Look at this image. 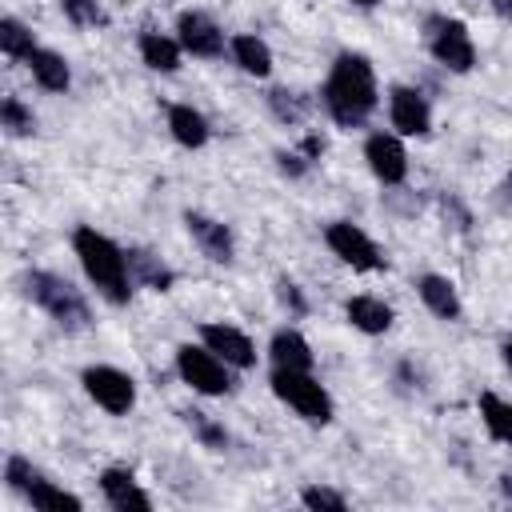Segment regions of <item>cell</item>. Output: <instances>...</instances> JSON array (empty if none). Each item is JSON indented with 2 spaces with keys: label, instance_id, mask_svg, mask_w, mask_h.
Here are the masks:
<instances>
[{
  "label": "cell",
  "instance_id": "obj_19",
  "mask_svg": "<svg viewBox=\"0 0 512 512\" xmlns=\"http://www.w3.org/2000/svg\"><path fill=\"white\" fill-rule=\"evenodd\" d=\"M168 132H172V140L184 144V148H204L208 136H212L204 112H196L192 104H172V108H168Z\"/></svg>",
  "mask_w": 512,
  "mask_h": 512
},
{
  "label": "cell",
  "instance_id": "obj_3",
  "mask_svg": "<svg viewBox=\"0 0 512 512\" xmlns=\"http://www.w3.org/2000/svg\"><path fill=\"white\" fill-rule=\"evenodd\" d=\"M20 284H24V296L36 308H44L64 332H84L92 324V308H88L84 292L72 280L56 276V272H44V268H28Z\"/></svg>",
  "mask_w": 512,
  "mask_h": 512
},
{
  "label": "cell",
  "instance_id": "obj_34",
  "mask_svg": "<svg viewBox=\"0 0 512 512\" xmlns=\"http://www.w3.org/2000/svg\"><path fill=\"white\" fill-rule=\"evenodd\" d=\"M300 152H304L308 160H320V152H324V140H320V136H304V140H300Z\"/></svg>",
  "mask_w": 512,
  "mask_h": 512
},
{
  "label": "cell",
  "instance_id": "obj_1",
  "mask_svg": "<svg viewBox=\"0 0 512 512\" xmlns=\"http://www.w3.org/2000/svg\"><path fill=\"white\" fill-rule=\"evenodd\" d=\"M320 100H324L328 116L340 128H360L376 112V104H380L372 60L360 56V52H340L332 60V68H328V80L320 88Z\"/></svg>",
  "mask_w": 512,
  "mask_h": 512
},
{
  "label": "cell",
  "instance_id": "obj_16",
  "mask_svg": "<svg viewBox=\"0 0 512 512\" xmlns=\"http://www.w3.org/2000/svg\"><path fill=\"white\" fill-rule=\"evenodd\" d=\"M268 356H272L276 368H296V372H312V364H316L312 344H308L296 328H280V332H272V340H268Z\"/></svg>",
  "mask_w": 512,
  "mask_h": 512
},
{
  "label": "cell",
  "instance_id": "obj_11",
  "mask_svg": "<svg viewBox=\"0 0 512 512\" xmlns=\"http://www.w3.org/2000/svg\"><path fill=\"white\" fill-rule=\"evenodd\" d=\"M388 120L400 136H428L432 128V108L424 100L420 88H408V84H396L388 92Z\"/></svg>",
  "mask_w": 512,
  "mask_h": 512
},
{
  "label": "cell",
  "instance_id": "obj_35",
  "mask_svg": "<svg viewBox=\"0 0 512 512\" xmlns=\"http://www.w3.org/2000/svg\"><path fill=\"white\" fill-rule=\"evenodd\" d=\"M500 352H504V364H508V372H512V336L500 344Z\"/></svg>",
  "mask_w": 512,
  "mask_h": 512
},
{
  "label": "cell",
  "instance_id": "obj_30",
  "mask_svg": "<svg viewBox=\"0 0 512 512\" xmlns=\"http://www.w3.org/2000/svg\"><path fill=\"white\" fill-rule=\"evenodd\" d=\"M300 500H304V508H320V512H344V508H348V500H344L340 492L324 488V484H308V488L300 492Z\"/></svg>",
  "mask_w": 512,
  "mask_h": 512
},
{
  "label": "cell",
  "instance_id": "obj_37",
  "mask_svg": "<svg viewBox=\"0 0 512 512\" xmlns=\"http://www.w3.org/2000/svg\"><path fill=\"white\" fill-rule=\"evenodd\" d=\"M352 4H360V8H376L380 0H352Z\"/></svg>",
  "mask_w": 512,
  "mask_h": 512
},
{
  "label": "cell",
  "instance_id": "obj_10",
  "mask_svg": "<svg viewBox=\"0 0 512 512\" xmlns=\"http://www.w3.org/2000/svg\"><path fill=\"white\" fill-rule=\"evenodd\" d=\"M176 40H180L184 52H192V56H200V60L224 56V32L216 28L212 16H204V12H196V8H188V12L176 16Z\"/></svg>",
  "mask_w": 512,
  "mask_h": 512
},
{
  "label": "cell",
  "instance_id": "obj_23",
  "mask_svg": "<svg viewBox=\"0 0 512 512\" xmlns=\"http://www.w3.org/2000/svg\"><path fill=\"white\" fill-rule=\"evenodd\" d=\"M480 420H484V428H488L492 440L512 444V404L508 400H500L496 392H484L480 396Z\"/></svg>",
  "mask_w": 512,
  "mask_h": 512
},
{
  "label": "cell",
  "instance_id": "obj_12",
  "mask_svg": "<svg viewBox=\"0 0 512 512\" xmlns=\"http://www.w3.org/2000/svg\"><path fill=\"white\" fill-rule=\"evenodd\" d=\"M184 228L188 236L196 240V248L212 260V264H232V252H236V240H232V228L224 220H212L204 212H184Z\"/></svg>",
  "mask_w": 512,
  "mask_h": 512
},
{
  "label": "cell",
  "instance_id": "obj_26",
  "mask_svg": "<svg viewBox=\"0 0 512 512\" xmlns=\"http://www.w3.org/2000/svg\"><path fill=\"white\" fill-rule=\"evenodd\" d=\"M0 124H4L8 136H32L36 132V116L20 96H4L0 100Z\"/></svg>",
  "mask_w": 512,
  "mask_h": 512
},
{
  "label": "cell",
  "instance_id": "obj_6",
  "mask_svg": "<svg viewBox=\"0 0 512 512\" xmlns=\"http://www.w3.org/2000/svg\"><path fill=\"white\" fill-rule=\"evenodd\" d=\"M424 40L428 52L448 68V72H472L476 64V44L468 36V28L452 16H428L424 20Z\"/></svg>",
  "mask_w": 512,
  "mask_h": 512
},
{
  "label": "cell",
  "instance_id": "obj_13",
  "mask_svg": "<svg viewBox=\"0 0 512 512\" xmlns=\"http://www.w3.org/2000/svg\"><path fill=\"white\" fill-rule=\"evenodd\" d=\"M200 340H204L228 368H252V364H256V344H252L240 328H232V324L208 320V324L200 328Z\"/></svg>",
  "mask_w": 512,
  "mask_h": 512
},
{
  "label": "cell",
  "instance_id": "obj_24",
  "mask_svg": "<svg viewBox=\"0 0 512 512\" xmlns=\"http://www.w3.org/2000/svg\"><path fill=\"white\" fill-rule=\"evenodd\" d=\"M24 500L32 504V508H72V512H80L84 508V500L76 496V492H64V488H56L52 480H44V476H36L32 480V488L24 492Z\"/></svg>",
  "mask_w": 512,
  "mask_h": 512
},
{
  "label": "cell",
  "instance_id": "obj_29",
  "mask_svg": "<svg viewBox=\"0 0 512 512\" xmlns=\"http://www.w3.org/2000/svg\"><path fill=\"white\" fill-rule=\"evenodd\" d=\"M60 8L76 28H104L108 24V12L100 8V0H60Z\"/></svg>",
  "mask_w": 512,
  "mask_h": 512
},
{
  "label": "cell",
  "instance_id": "obj_39",
  "mask_svg": "<svg viewBox=\"0 0 512 512\" xmlns=\"http://www.w3.org/2000/svg\"><path fill=\"white\" fill-rule=\"evenodd\" d=\"M496 4H500V8H504V12H512V0H496Z\"/></svg>",
  "mask_w": 512,
  "mask_h": 512
},
{
  "label": "cell",
  "instance_id": "obj_7",
  "mask_svg": "<svg viewBox=\"0 0 512 512\" xmlns=\"http://www.w3.org/2000/svg\"><path fill=\"white\" fill-rule=\"evenodd\" d=\"M324 240H328V248H332L348 268H356V272H380V268H388V260L380 256L376 240H372L360 224H352V220H332V224L324 228Z\"/></svg>",
  "mask_w": 512,
  "mask_h": 512
},
{
  "label": "cell",
  "instance_id": "obj_4",
  "mask_svg": "<svg viewBox=\"0 0 512 512\" xmlns=\"http://www.w3.org/2000/svg\"><path fill=\"white\" fill-rule=\"evenodd\" d=\"M272 392L308 424H328L332 420V396L328 388L312 376V372H296V368H276L272 372Z\"/></svg>",
  "mask_w": 512,
  "mask_h": 512
},
{
  "label": "cell",
  "instance_id": "obj_27",
  "mask_svg": "<svg viewBox=\"0 0 512 512\" xmlns=\"http://www.w3.org/2000/svg\"><path fill=\"white\" fill-rule=\"evenodd\" d=\"M180 416H184V424L192 428V436H196L204 448L220 452V448L228 444V432H224V424H216L208 412H200V408H188V412H180Z\"/></svg>",
  "mask_w": 512,
  "mask_h": 512
},
{
  "label": "cell",
  "instance_id": "obj_5",
  "mask_svg": "<svg viewBox=\"0 0 512 512\" xmlns=\"http://www.w3.org/2000/svg\"><path fill=\"white\" fill-rule=\"evenodd\" d=\"M176 372L180 380L200 392V396H228L232 392V376L228 364L208 348V344H180L176 348Z\"/></svg>",
  "mask_w": 512,
  "mask_h": 512
},
{
  "label": "cell",
  "instance_id": "obj_33",
  "mask_svg": "<svg viewBox=\"0 0 512 512\" xmlns=\"http://www.w3.org/2000/svg\"><path fill=\"white\" fill-rule=\"evenodd\" d=\"M308 164H312V160H308L304 152H276V168H280L288 180H300V176L308 172Z\"/></svg>",
  "mask_w": 512,
  "mask_h": 512
},
{
  "label": "cell",
  "instance_id": "obj_22",
  "mask_svg": "<svg viewBox=\"0 0 512 512\" xmlns=\"http://www.w3.org/2000/svg\"><path fill=\"white\" fill-rule=\"evenodd\" d=\"M228 48H232V60L240 64V72H248V76H268L272 72V52H268V44L260 36L240 32V36H232Z\"/></svg>",
  "mask_w": 512,
  "mask_h": 512
},
{
  "label": "cell",
  "instance_id": "obj_15",
  "mask_svg": "<svg viewBox=\"0 0 512 512\" xmlns=\"http://www.w3.org/2000/svg\"><path fill=\"white\" fill-rule=\"evenodd\" d=\"M416 292H420V300H424V308H428L432 316H440V320H460L464 304H460V292H456V284H452L448 276L424 272V276L416 280Z\"/></svg>",
  "mask_w": 512,
  "mask_h": 512
},
{
  "label": "cell",
  "instance_id": "obj_31",
  "mask_svg": "<svg viewBox=\"0 0 512 512\" xmlns=\"http://www.w3.org/2000/svg\"><path fill=\"white\" fill-rule=\"evenodd\" d=\"M36 476H40V472H36L24 456H8V464H4V480H8V488H12V492H20V496H24V492L32 488V480H36Z\"/></svg>",
  "mask_w": 512,
  "mask_h": 512
},
{
  "label": "cell",
  "instance_id": "obj_36",
  "mask_svg": "<svg viewBox=\"0 0 512 512\" xmlns=\"http://www.w3.org/2000/svg\"><path fill=\"white\" fill-rule=\"evenodd\" d=\"M500 488H504V496L512 500V476H500Z\"/></svg>",
  "mask_w": 512,
  "mask_h": 512
},
{
  "label": "cell",
  "instance_id": "obj_32",
  "mask_svg": "<svg viewBox=\"0 0 512 512\" xmlns=\"http://www.w3.org/2000/svg\"><path fill=\"white\" fill-rule=\"evenodd\" d=\"M276 300H280L292 316H304V312H308V300H304L300 284H296V280H288V276H280V280H276Z\"/></svg>",
  "mask_w": 512,
  "mask_h": 512
},
{
  "label": "cell",
  "instance_id": "obj_9",
  "mask_svg": "<svg viewBox=\"0 0 512 512\" xmlns=\"http://www.w3.org/2000/svg\"><path fill=\"white\" fill-rule=\"evenodd\" d=\"M364 160H368L372 176L388 188L404 184V176H408V152H404L400 136H392V132H372L364 140Z\"/></svg>",
  "mask_w": 512,
  "mask_h": 512
},
{
  "label": "cell",
  "instance_id": "obj_25",
  "mask_svg": "<svg viewBox=\"0 0 512 512\" xmlns=\"http://www.w3.org/2000/svg\"><path fill=\"white\" fill-rule=\"evenodd\" d=\"M32 48H36L32 32H28L16 16H4V20H0V52H4L8 60H28Z\"/></svg>",
  "mask_w": 512,
  "mask_h": 512
},
{
  "label": "cell",
  "instance_id": "obj_2",
  "mask_svg": "<svg viewBox=\"0 0 512 512\" xmlns=\"http://www.w3.org/2000/svg\"><path fill=\"white\" fill-rule=\"evenodd\" d=\"M72 252L80 260L84 276L96 284V292L108 304H128V296H132V272H128V252L116 240H108L92 224H80L72 232Z\"/></svg>",
  "mask_w": 512,
  "mask_h": 512
},
{
  "label": "cell",
  "instance_id": "obj_38",
  "mask_svg": "<svg viewBox=\"0 0 512 512\" xmlns=\"http://www.w3.org/2000/svg\"><path fill=\"white\" fill-rule=\"evenodd\" d=\"M504 196H508V200H512V176H508V180H504Z\"/></svg>",
  "mask_w": 512,
  "mask_h": 512
},
{
  "label": "cell",
  "instance_id": "obj_17",
  "mask_svg": "<svg viewBox=\"0 0 512 512\" xmlns=\"http://www.w3.org/2000/svg\"><path fill=\"white\" fill-rule=\"evenodd\" d=\"M24 64H28L32 80H36L44 92H68L72 68H68V60H64L60 52H52V48H32V56H28Z\"/></svg>",
  "mask_w": 512,
  "mask_h": 512
},
{
  "label": "cell",
  "instance_id": "obj_20",
  "mask_svg": "<svg viewBox=\"0 0 512 512\" xmlns=\"http://www.w3.org/2000/svg\"><path fill=\"white\" fill-rule=\"evenodd\" d=\"M128 272H132V284L152 288V292H168L176 280V272L160 256H152L148 248H128Z\"/></svg>",
  "mask_w": 512,
  "mask_h": 512
},
{
  "label": "cell",
  "instance_id": "obj_21",
  "mask_svg": "<svg viewBox=\"0 0 512 512\" xmlns=\"http://www.w3.org/2000/svg\"><path fill=\"white\" fill-rule=\"evenodd\" d=\"M180 40L164 36V32H140V60L152 72H176L180 68Z\"/></svg>",
  "mask_w": 512,
  "mask_h": 512
},
{
  "label": "cell",
  "instance_id": "obj_14",
  "mask_svg": "<svg viewBox=\"0 0 512 512\" xmlns=\"http://www.w3.org/2000/svg\"><path fill=\"white\" fill-rule=\"evenodd\" d=\"M100 492L116 512H148L152 508V496L140 492V484L128 468H104L100 472Z\"/></svg>",
  "mask_w": 512,
  "mask_h": 512
},
{
  "label": "cell",
  "instance_id": "obj_28",
  "mask_svg": "<svg viewBox=\"0 0 512 512\" xmlns=\"http://www.w3.org/2000/svg\"><path fill=\"white\" fill-rule=\"evenodd\" d=\"M268 108H272V116H276L280 124H300L304 112H308V100L296 96V92H288V88H272V92H268Z\"/></svg>",
  "mask_w": 512,
  "mask_h": 512
},
{
  "label": "cell",
  "instance_id": "obj_18",
  "mask_svg": "<svg viewBox=\"0 0 512 512\" xmlns=\"http://www.w3.org/2000/svg\"><path fill=\"white\" fill-rule=\"evenodd\" d=\"M344 316H348V324L352 328H360L364 336H380V332H388L392 328V308L380 300V296H352L348 304H344Z\"/></svg>",
  "mask_w": 512,
  "mask_h": 512
},
{
  "label": "cell",
  "instance_id": "obj_8",
  "mask_svg": "<svg viewBox=\"0 0 512 512\" xmlns=\"http://www.w3.org/2000/svg\"><path fill=\"white\" fill-rule=\"evenodd\" d=\"M80 384H84V392H88L104 412H112V416H128L132 404H136V380H132L128 372L112 368V364H92V368H84Z\"/></svg>",
  "mask_w": 512,
  "mask_h": 512
}]
</instances>
